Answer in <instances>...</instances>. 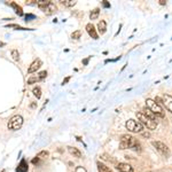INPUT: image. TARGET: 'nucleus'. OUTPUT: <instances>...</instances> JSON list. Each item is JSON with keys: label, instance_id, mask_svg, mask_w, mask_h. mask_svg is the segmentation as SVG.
<instances>
[{"label": "nucleus", "instance_id": "1", "mask_svg": "<svg viewBox=\"0 0 172 172\" xmlns=\"http://www.w3.org/2000/svg\"><path fill=\"white\" fill-rule=\"evenodd\" d=\"M130 148L134 151H141V146L135 138H133L132 135L129 134H124L120 137V142H119V149H127Z\"/></svg>", "mask_w": 172, "mask_h": 172}, {"label": "nucleus", "instance_id": "2", "mask_svg": "<svg viewBox=\"0 0 172 172\" xmlns=\"http://www.w3.org/2000/svg\"><path fill=\"white\" fill-rule=\"evenodd\" d=\"M146 106H147V109H149L156 117H161V118H164V117H165V111H164V109L162 108L157 102H155L154 100L147 99V100H146Z\"/></svg>", "mask_w": 172, "mask_h": 172}, {"label": "nucleus", "instance_id": "3", "mask_svg": "<svg viewBox=\"0 0 172 172\" xmlns=\"http://www.w3.org/2000/svg\"><path fill=\"white\" fill-rule=\"evenodd\" d=\"M137 117L138 119L140 120V123L147 126V129H149V130H155L157 127V122L149 118L148 116H146L143 113H137Z\"/></svg>", "mask_w": 172, "mask_h": 172}, {"label": "nucleus", "instance_id": "4", "mask_svg": "<svg viewBox=\"0 0 172 172\" xmlns=\"http://www.w3.org/2000/svg\"><path fill=\"white\" fill-rule=\"evenodd\" d=\"M23 125V117L20 115H15L13 116L9 122H8V129L11 131H17L20 130Z\"/></svg>", "mask_w": 172, "mask_h": 172}, {"label": "nucleus", "instance_id": "5", "mask_svg": "<svg viewBox=\"0 0 172 172\" xmlns=\"http://www.w3.org/2000/svg\"><path fill=\"white\" fill-rule=\"evenodd\" d=\"M126 129L130 132H133V133H141L143 131V126L140 122H137L134 119H129L126 122Z\"/></svg>", "mask_w": 172, "mask_h": 172}, {"label": "nucleus", "instance_id": "6", "mask_svg": "<svg viewBox=\"0 0 172 172\" xmlns=\"http://www.w3.org/2000/svg\"><path fill=\"white\" fill-rule=\"evenodd\" d=\"M151 145H153L155 148H156V150L160 151L163 156H169V155H170V150H169V148H167V146H166L165 143L161 142V141H153Z\"/></svg>", "mask_w": 172, "mask_h": 172}, {"label": "nucleus", "instance_id": "7", "mask_svg": "<svg viewBox=\"0 0 172 172\" xmlns=\"http://www.w3.org/2000/svg\"><path fill=\"white\" fill-rule=\"evenodd\" d=\"M43 65V62H41V60L40 59H37V60H34L33 62L30 64V67L28 69V74H32V72H36L38 69L40 68Z\"/></svg>", "mask_w": 172, "mask_h": 172}, {"label": "nucleus", "instance_id": "8", "mask_svg": "<svg viewBox=\"0 0 172 172\" xmlns=\"http://www.w3.org/2000/svg\"><path fill=\"white\" fill-rule=\"evenodd\" d=\"M86 31H87V33L90 34V37H92L93 39H97V38H99V34H97V30H95L94 25H93L92 23L86 24Z\"/></svg>", "mask_w": 172, "mask_h": 172}, {"label": "nucleus", "instance_id": "9", "mask_svg": "<svg viewBox=\"0 0 172 172\" xmlns=\"http://www.w3.org/2000/svg\"><path fill=\"white\" fill-rule=\"evenodd\" d=\"M162 99H163V104L165 106V108L170 113H172V97L169 95V94H164Z\"/></svg>", "mask_w": 172, "mask_h": 172}, {"label": "nucleus", "instance_id": "10", "mask_svg": "<svg viewBox=\"0 0 172 172\" xmlns=\"http://www.w3.org/2000/svg\"><path fill=\"white\" fill-rule=\"evenodd\" d=\"M116 169L119 172H133V167L127 163H119L117 164Z\"/></svg>", "mask_w": 172, "mask_h": 172}, {"label": "nucleus", "instance_id": "11", "mask_svg": "<svg viewBox=\"0 0 172 172\" xmlns=\"http://www.w3.org/2000/svg\"><path fill=\"white\" fill-rule=\"evenodd\" d=\"M97 31H99L100 34L106 33V31H107V23H106V21L101 20L100 22L97 23Z\"/></svg>", "mask_w": 172, "mask_h": 172}, {"label": "nucleus", "instance_id": "12", "mask_svg": "<svg viewBox=\"0 0 172 172\" xmlns=\"http://www.w3.org/2000/svg\"><path fill=\"white\" fill-rule=\"evenodd\" d=\"M49 4H51V1H48V0H39V1H37V6H38V8L43 11H45V9L48 7Z\"/></svg>", "mask_w": 172, "mask_h": 172}, {"label": "nucleus", "instance_id": "13", "mask_svg": "<svg viewBox=\"0 0 172 172\" xmlns=\"http://www.w3.org/2000/svg\"><path fill=\"white\" fill-rule=\"evenodd\" d=\"M97 171L99 172H113V170H111L110 167H108L107 165H104V164L101 163V162H97Z\"/></svg>", "mask_w": 172, "mask_h": 172}, {"label": "nucleus", "instance_id": "14", "mask_svg": "<svg viewBox=\"0 0 172 172\" xmlns=\"http://www.w3.org/2000/svg\"><path fill=\"white\" fill-rule=\"evenodd\" d=\"M68 150L69 153L71 155H74L75 157H77V158H80L81 157V153H80V150L78 148H75V147H68Z\"/></svg>", "mask_w": 172, "mask_h": 172}, {"label": "nucleus", "instance_id": "15", "mask_svg": "<svg viewBox=\"0 0 172 172\" xmlns=\"http://www.w3.org/2000/svg\"><path fill=\"white\" fill-rule=\"evenodd\" d=\"M27 171H28V164H27L25 160H22L21 163H20V165H18V167L16 169V172H27Z\"/></svg>", "mask_w": 172, "mask_h": 172}, {"label": "nucleus", "instance_id": "16", "mask_svg": "<svg viewBox=\"0 0 172 172\" xmlns=\"http://www.w3.org/2000/svg\"><path fill=\"white\" fill-rule=\"evenodd\" d=\"M55 11H56V6L54 5V4H53V2L51 1V4L48 5V7L46 8L44 13H45L46 15H52V14H53V13H54Z\"/></svg>", "mask_w": 172, "mask_h": 172}, {"label": "nucleus", "instance_id": "17", "mask_svg": "<svg viewBox=\"0 0 172 172\" xmlns=\"http://www.w3.org/2000/svg\"><path fill=\"white\" fill-rule=\"evenodd\" d=\"M11 6L15 9V11H16V14L17 15H20V16H22L23 15V11H22V7L21 6H18L16 4V2H11Z\"/></svg>", "mask_w": 172, "mask_h": 172}, {"label": "nucleus", "instance_id": "18", "mask_svg": "<svg viewBox=\"0 0 172 172\" xmlns=\"http://www.w3.org/2000/svg\"><path fill=\"white\" fill-rule=\"evenodd\" d=\"M99 14H100V9H99V8H95V9H93V11H91L90 18H91V20H97V17H99Z\"/></svg>", "mask_w": 172, "mask_h": 172}, {"label": "nucleus", "instance_id": "19", "mask_svg": "<svg viewBox=\"0 0 172 172\" xmlns=\"http://www.w3.org/2000/svg\"><path fill=\"white\" fill-rule=\"evenodd\" d=\"M143 114L146 115V116H148L149 118H151V119L153 120H155V122H156V118H157V117H156V116H155L154 114H153V113H151V111H150V110H149V109H143Z\"/></svg>", "mask_w": 172, "mask_h": 172}, {"label": "nucleus", "instance_id": "20", "mask_svg": "<svg viewBox=\"0 0 172 172\" xmlns=\"http://www.w3.org/2000/svg\"><path fill=\"white\" fill-rule=\"evenodd\" d=\"M61 2H62V5L67 6V7H74V6L76 5V1H75V0H63Z\"/></svg>", "mask_w": 172, "mask_h": 172}, {"label": "nucleus", "instance_id": "21", "mask_svg": "<svg viewBox=\"0 0 172 172\" xmlns=\"http://www.w3.org/2000/svg\"><path fill=\"white\" fill-rule=\"evenodd\" d=\"M32 92H33L34 97H37V99H40V97H41V90H40V87H38V86L34 87Z\"/></svg>", "mask_w": 172, "mask_h": 172}, {"label": "nucleus", "instance_id": "22", "mask_svg": "<svg viewBox=\"0 0 172 172\" xmlns=\"http://www.w3.org/2000/svg\"><path fill=\"white\" fill-rule=\"evenodd\" d=\"M7 28H15V30H33V29H27V28H22V27H20V25H17V24H9V25H7Z\"/></svg>", "mask_w": 172, "mask_h": 172}, {"label": "nucleus", "instance_id": "23", "mask_svg": "<svg viewBox=\"0 0 172 172\" xmlns=\"http://www.w3.org/2000/svg\"><path fill=\"white\" fill-rule=\"evenodd\" d=\"M80 36H81V31H80V30H77V31L72 32V34H71V38H72V39H79Z\"/></svg>", "mask_w": 172, "mask_h": 172}, {"label": "nucleus", "instance_id": "24", "mask_svg": "<svg viewBox=\"0 0 172 172\" xmlns=\"http://www.w3.org/2000/svg\"><path fill=\"white\" fill-rule=\"evenodd\" d=\"M11 56H13V59H14L15 61H18V59H20L18 51H16V49H13V51H11Z\"/></svg>", "mask_w": 172, "mask_h": 172}, {"label": "nucleus", "instance_id": "25", "mask_svg": "<svg viewBox=\"0 0 172 172\" xmlns=\"http://www.w3.org/2000/svg\"><path fill=\"white\" fill-rule=\"evenodd\" d=\"M46 76H47V71H41V72H39V75H38V78H39V80L44 79Z\"/></svg>", "mask_w": 172, "mask_h": 172}, {"label": "nucleus", "instance_id": "26", "mask_svg": "<svg viewBox=\"0 0 172 172\" xmlns=\"http://www.w3.org/2000/svg\"><path fill=\"white\" fill-rule=\"evenodd\" d=\"M45 156H48V151H46V150H43V151H40L39 154L37 155V157H45Z\"/></svg>", "mask_w": 172, "mask_h": 172}, {"label": "nucleus", "instance_id": "27", "mask_svg": "<svg viewBox=\"0 0 172 172\" xmlns=\"http://www.w3.org/2000/svg\"><path fill=\"white\" fill-rule=\"evenodd\" d=\"M75 172H87V171H86L85 167H83V166H77Z\"/></svg>", "mask_w": 172, "mask_h": 172}, {"label": "nucleus", "instance_id": "28", "mask_svg": "<svg viewBox=\"0 0 172 172\" xmlns=\"http://www.w3.org/2000/svg\"><path fill=\"white\" fill-rule=\"evenodd\" d=\"M155 102H157L158 103V104H163V99H162V97H155V100H154Z\"/></svg>", "mask_w": 172, "mask_h": 172}, {"label": "nucleus", "instance_id": "29", "mask_svg": "<svg viewBox=\"0 0 172 172\" xmlns=\"http://www.w3.org/2000/svg\"><path fill=\"white\" fill-rule=\"evenodd\" d=\"M38 80H39V78H38V77L30 78V79H28V84H32V83H34V81H38Z\"/></svg>", "mask_w": 172, "mask_h": 172}, {"label": "nucleus", "instance_id": "30", "mask_svg": "<svg viewBox=\"0 0 172 172\" xmlns=\"http://www.w3.org/2000/svg\"><path fill=\"white\" fill-rule=\"evenodd\" d=\"M70 78H71V77H67L65 79H63V81H62V85H64V84H67V83H68L69 80H70Z\"/></svg>", "mask_w": 172, "mask_h": 172}, {"label": "nucleus", "instance_id": "31", "mask_svg": "<svg viewBox=\"0 0 172 172\" xmlns=\"http://www.w3.org/2000/svg\"><path fill=\"white\" fill-rule=\"evenodd\" d=\"M141 133H142V135H143V137H147V138H149V137H150V134H149L148 132H141Z\"/></svg>", "mask_w": 172, "mask_h": 172}, {"label": "nucleus", "instance_id": "32", "mask_svg": "<svg viewBox=\"0 0 172 172\" xmlns=\"http://www.w3.org/2000/svg\"><path fill=\"white\" fill-rule=\"evenodd\" d=\"M29 18H34V15H32V14H28V15H27V21H28Z\"/></svg>", "mask_w": 172, "mask_h": 172}, {"label": "nucleus", "instance_id": "33", "mask_svg": "<svg viewBox=\"0 0 172 172\" xmlns=\"http://www.w3.org/2000/svg\"><path fill=\"white\" fill-rule=\"evenodd\" d=\"M102 4H103V6H104V7H110V4H109V2H107V1H103Z\"/></svg>", "mask_w": 172, "mask_h": 172}, {"label": "nucleus", "instance_id": "34", "mask_svg": "<svg viewBox=\"0 0 172 172\" xmlns=\"http://www.w3.org/2000/svg\"><path fill=\"white\" fill-rule=\"evenodd\" d=\"M90 59H91V56L87 57V59H85V60L83 61V63H84V64H87V63H88V61H90Z\"/></svg>", "mask_w": 172, "mask_h": 172}, {"label": "nucleus", "instance_id": "35", "mask_svg": "<svg viewBox=\"0 0 172 172\" xmlns=\"http://www.w3.org/2000/svg\"><path fill=\"white\" fill-rule=\"evenodd\" d=\"M38 161H39V157H37V158H33V160H32V163H33V164H36V163H38Z\"/></svg>", "mask_w": 172, "mask_h": 172}, {"label": "nucleus", "instance_id": "36", "mask_svg": "<svg viewBox=\"0 0 172 172\" xmlns=\"http://www.w3.org/2000/svg\"><path fill=\"white\" fill-rule=\"evenodd\" d=\"M160 4H161V5H165L166 2L164 1V0H160Z\"/></svg>", "mask_w": 172, "mask_h": 172}, {"label": "nucleus", "instance_id": "37", "mask_svg": "<svg viewBox=\"0 0 172 172\" xmlns=\"http://www.w3.org/2000/svg\"><path fill=\"white\" fill-rule=\"evenodd\" d=\"M5 45H6L5 43H2V41H0V46H5Z\"/></svg>", "mask_w": 172, "mask_h": 172}]
</instances>
